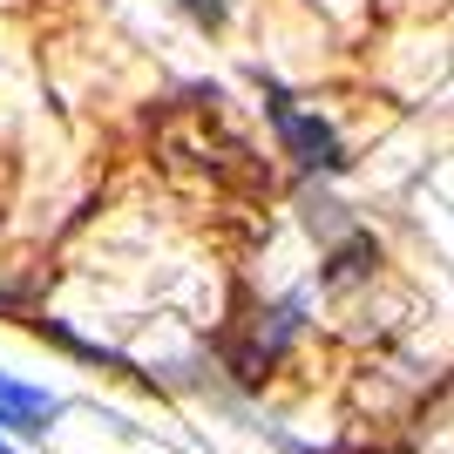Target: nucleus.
<instances>
[{
    "label": "nucleus",
    "instance_id": "nucleus-4",
    "mask_svg": "<svg viewBox=\"0 0 454 454\" xmlns=\"http://www.w3.org/2000/svg\"><path fill=\"white\" fill-rule=\"evenodd\" d=\"M0 454H7V441H0Z\"/></svg>",
    "mask_w": 454,
    "mask_h": 454
},
{
    "label": "nucleus",
    "instance_id": "nucleus-3",
    "mask_svg": "<svg viewBox=\"0 0 454 454\" xmlns=\"http://www.w3.org/2000/svg\"><path fill=\"white\" fill-rule=\"evenodd\" d=\"M176 7H190V14L204 20V27H217V20L231 14V0H176Z\"/></svg>",
    "mask_w": 454,
    "mask_h": 454
},
{
    "label": "nucleus",
    "instance_id": "nucleus-2",
    "mask_svg": "<svg viewBox=\"0 0 454 454\" xmlns=\"http://www.w3.org/2000/svg\"><path fill=\"white\" fill-rule=\"evenodd\" d=\"M61 414V400L48 387H20V380L0 373V427H14V434H48V420Z\"/></svg>",
    "mask_w": 454,
    "mask_h": 454
},
{
    "label": "nucleus",
    "instance_id": "nucleus-1",
    "mask_svg": "<svg viewBox=\"0 0 454 454\" xmlns=\"http://www.w3.org/2000/svg\"><path fill=\"white\" fill-rule=\"evenodd\" d=\"M271 122H278V136H285V150L299 156L305 170H340L346 163V150H340V136L325 129L319 115H305V109H292L285 95H271Z\"/></svg>",
    "mask_w": 454,
    "mask_h": 454
}]
</instances>
